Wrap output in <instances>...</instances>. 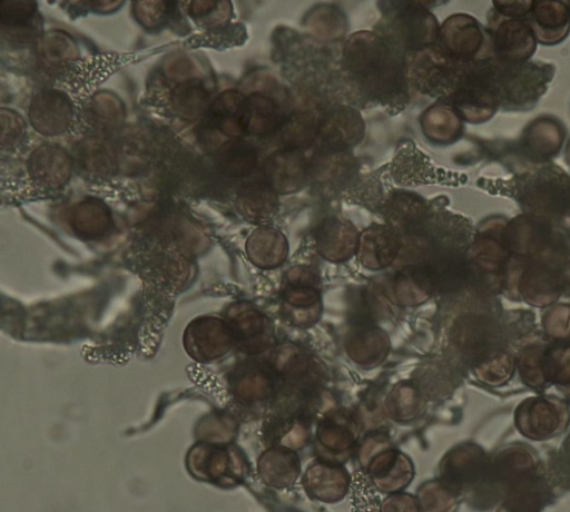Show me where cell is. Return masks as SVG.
I'll return each mask as SVG.
<instances>
[{"instance_id":"3","label":"cell","mask_w":570,"mask_h":512,"mask_svg":"<svg viewBox=\"0 0 570 512\" xmlns=\"http://www.w3.org/2000/svg\"><path fill=\"white\" fill-rule=\"evenodd\" d=\"M489 27L490 45L498 61L523 63L535 52L538 41L528 21L505 18L494 11L489 16Z\"/></svg>"},{"instance_id":"13","label":"cell","mask_w":570,"mask_h":512,"mask_svg":"<svg viewBox=\"0 0 570 512\" xmlns=\"http://www.w3.org/2000/svg\"><path fill=\"white\" fill-rule=\"evenodd\" d=\"M63 152L55 149H43L42 152L35 154V174L43 179H56L53 173L59 179H65L66 167Z\"/></svg>"},{"instance_id":"9","label":"cell","mask_w":570,"mask_h":512,"mask_svg":"<svg viewBox=\"0 0 570 512\" xmlns=\"http://www.w3.org/2000/svg\"><path fill=\"white\" fill-rule=\"evenodd\" d=\"M542 504L543 490L534 474L510 486L497 512H541Z\"/></svg>"},{"instance_id":"16","label":"cell","mask_w":570,"mask_h":512,"mask_svg":"<svg viewBox=\"0 0 570 512\" xmlns=\"http://www.w3.org/2000/svg\"><path fill=\"white\" fill-rule=\"evenodd\" d=\"M566 161H567L568 166L570 167V139L566 147Z\"/></svg>"},{"instance_id":"15","label":"cell","mask_w":570,"mask_h":512,"mask_svg":"<svg viewBox=\"0 0 570 512\" xmlns=\"http://www.w3.org/2000/svg\"><path fill=\"white\" fill-rule=\"evenodd\" d=\"M494 11L505 18L522 19L530 14L533 1H493Z\"/></svg>"},{"instance_id":"4","label":"cell","mask_w":570,"mask_h":512,"mask_svg":"<svg viewBox=\"0 0 570 512\" xmlns=\"http://www.w3.org/2000/svg\"><path fill=\"white\" fill-rule=\"evenodd\" d=\"M569 422L567 405L554 397H531L515 411L519 431L533 440H544L562 432Z\"/></svg>"},{"instance_id":"14","label":"cell","mask_w":570,"mask_h":512,"mask_svg":"<svg viewBox=\"0 0 570 512\" xmlns=\"http://www.w3.org/2000/svg\"><path fill=\"white\" fill-rule=\"evenodd\" d=\"M36 10L32 1H1V22L20 26L29 20Z\"/></svg>"},{"instance_id":"7","label":"cell","mask_w":570,"mask_h":512,"mask_svg":"<svg viewBox=\"0 0 570 512\" xmlns=\"http://www.w3.org/2000/svg\"><path fill=\"white\" fill-rule=\"evenodd\" d=\"M529 23L538 42L554 46L570 32V1H533Z\"/></svg>"},{"instance_id":"8","label":"cell","mask_w":570,"mask_h":512,"mask_svg":"<svg viewBox=\"0 0 570 512\" xmlns=\"http://www.w3.org/2000/svg\"><path fill=\"white\" fill-rule=\"evenodd\" d=\"M70 106L58 92L46 91L37 96L31 108L35 127L46 134L61 131L68 124Z\"/></svg>"},{"instance_id":"1","label":"cell","mask_w":570,"mask_h":512,"mask_svg":"<svg viewBox=\"0 0 570 512\" xmlns=\"http://www.w3.org/2000/svg\"><path fill=\"white\" fill-rule=\"evenodd\" d=\"M500 109L524 111L533 108L553 79L554 67L529 60L518 65L498 61Z\"/></svg>"},{"instance_id":"5","label":"cell","mask_w":570,"mask_h":512,"mask_svg":"<svg viewBox=\"0 0 570 512\" xmlns=\"http://www.w3.org/2000/svg\"><path fill=\"white\" fill-rule=\"evenodd\" d=\"M566 135V127L558 118L539 116L523 129L518 148L528 159L548 161L560 152Z\"/></svg>"},{"instance_id":"11","label":"cell","mask_w":570,"mask_h":512,"mask_svg":"<svg viewBox=\"0 0 570 512\" xmlns=\"http://www.w3.org/2000/svg\"><path fill=\"white\" fill-rule=\"evenodd\" d=\"M256 161L250 146L235 141L222 147L216 155L217 168L229 176H243L250 171Z\"/></svg>"},{"instance_id":"6","label":"cell","mask_w":570,"mask_h":512,"mask_svg":"<svg viewBox=\"0 0 570 512\" xmlns=\"http://www.w3.org/2000/svg\"><path fill=\"white\" fill-rule=\"evenodd\" d=\"M441 38L451 57L461 60H476L485 43L478 20L464 13L454 14L444 22Z\"/></svg>"},{"instance_id":"12","label":"cell","mask_w":570,"mask_h":512,"mask_svg":"<svg viewBox=\"0 0 570 512\" xmlns=\"http://www.w3.org/2000/svg\"><path fill=\"white\" fill-rule=\"evenodd\" d=\"M206 101V92L197 81L186 82L175 93L177 110L189 117L197 116Z\"/></svg>"},{"instance_id":"10","label":"cell","mask_w":570,"mask_h":512,"mask_svg":"<svg viewBox=\"0 0 570 512\" xmlns=\"http://www.w3.org/2000/svg\"><path fill=\"white\" fill-rule=\"evenodd\" d=\"M425 129L429 136L434 140L451 142L461 135L462 122L455 110L445 105H441L428 111Z\"/></svg>"},{"instance_id":"2","label":"cell","mask_w":570,"mask_h":512,"mask_svg":"<svg viewBox=\"0 0 570 512\" xmlns=\"http://www.w3.org/2000/svg\"><path fill=\"white\" fill-rule=\"evenodd\" d=\"M521 179L519 193L525 207L540 213L570 209V177L557 165H543Z\"/></svg>"}]
</instances>
